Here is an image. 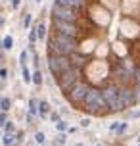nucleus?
<instances>
[{
	"label": "nucleus",
	"instance_id": "bb28decb",
	"mask_svg": "<svg viewBox=\"0 0 140 146\" xmlns=\"http://www.w3.org/2000/svg\"><path fill=\"white\" fill-rule=\"evenodd\" d=\"M2 137H4V131L0 129V142H2Z\"/></svg>",
	"mask_w": 140,
	"mask_h": 146
},
{
	"label": "nucleus",
	"instance_id": "5701e85b",
	"mask_svg": "<svg viewBox=\"0 0 140 146\" xmlns=\"http://www.w3.org/2000/svg\"><path fill=\"white\" fill-rule=\"evenodd\" d=\"M79 131V129H77V127H69V129H67V135H75V133Z\"/></svg>",
	"mask_w": 140,
	"mask_h": 146
},
{
	"label": "nucleus",
	"instance_id": "9d476101",
	"mask_svg": "<svg viewBox=\"0 0 140 146\" xmlns=\"http://www.w3.org/2000/svg\"><path fill=\"white\" fill-rule=\"evenodd\" d=\"M42 71H40V69H35V71H33V85H35V87H42Z\"/></svg>",
	"mask_w": 140,
	"mask_h": 146
},
{
	"label": "nucleus",
	"instance_id": "20e7f679",
	"mask_svg": "<svg viewBox=\"0 0 140 146\" xmlns=\"http://www.w3.org/2000/svg\"><path fill=\"white\" fill-rule=\"evenodd\" d=\"M27 113L33 117H38V98L31 96L29 102H27Z\"/></svg>",
	"mask_w": 140,
	"mask_h": 146
},
{
	"label": "nucleus",
	"instance_id": "1a4fd4ad",
	"mask_svg": "<svg viewBox=\"0 0 140 146\" xmlns=\"http://www.w3.org/2000/svg\"><path fill=\"white\" fill-rule=\"evenodd\" d=\"M21 27L23 29H31L33 27V14L31 12H25V15H23V19H21Z\"/></svg>",
	"mask_w": 140,
	"mask_h": 146
},
{
	"label": "nucleus",
	"instance_id": "f03ea898",
	"mask_svg": "<svg viewBox=\"0 0 140 146\" xmlns=\"http://www.w3.org/2000/svg\"><path fill=\"white\" fill-rule=\"evenodd\" d=\"M50 113H52V108L48 104V100H38V117L46 119V117H50Z\"/></svg>",
	"mask_w": 140,
	"mask_h": 146
},
{
	"label": "nucleus",
	"instance_id": "aec40b11",
	"mask_svg": "<svg viewBox=\"0 0 140 146\" xmlns=\"http://www.w3.org/2000/svg\"><path fill=\"white\" fill-rule=\"evenodd\" d=\"M50 121H52L54 125H56L58 121H61V115H59L58 111H52V113H50Z\"/></svg>",
	"mask_w": 140,
	"mask_h": 146
},
{
	"label": "nucleus",
	"instance_id": "473e14b6",
	"mask_svg": "<svg viewBox=\"0 0 140 146\" xmlns=\"http://www.w3.org/2000/svg\"><path fill=\"white\" fill-rule=\"evenodd\" d=\"M138 142H140V137H138Z\"/></svg>",
	"mask_w": 140,
	"mask_h": 146
},
{
	"label": "nucleus",
	"instance_id": "4468645a",
	"mask_svg": "<svg viewBox=\"0 0 140 146\" xmlns=\"http://www.w3.org/2000/svg\"><path fill=\"white\" fill-rule=\"evenodd\" d=\"M69 127H71V125L67 123L65 119H61V121H58V123H56V131H58V133H67V129H69Z\"/></svg>",
	"mask_w": 140,
	"mask_h": 146
},
{
	"label": "nucleus",
	"instance_id": "6e6552de",
	"mask_svg": "<svg viewBox=\"0 0 140 146\" xmlns=\"http://www.w3.org/2000/svg\"><path fill=\"white\" fill-rule=\"evenodd\" d=\"M29 54H31L29 48H23V50L19 52V67H25L29 64Z\"/></svg>",
	"mask_w": 140,
	"mask_h": 146
},
{
	"label": "nucleus",
	"instance_id": "f8f14e48",
	"mask_svg": "<svg viewBox=\"0 0 140 146\" xmlns=\"http://www.w3.org/2000/svg\"><path fill=\"white\" fill-rule=\"evenodd\" d=\"M2 131H4V135H15V133H17V127H15L14 121H8Z\"/></svg>",
	"mask_w": 140,
	"mask_h": 146
},
{
	"label": "nucleus",
	"instance_id": "39448f33",
	"mask_svg": "<svg viewBox=\"0 0 140 146\" xmlns=\"http://www.w3.org/2000/svg\"><path fill=\"white\" fill-rule=\"evenodd\" d=\"M21 79L25 85H33V71L29 69V66L21 67Z\"/></svg>",
	"mask_w": 140,
	"mask_h": 146
},
{
	"label": "nucleus",
	"instance_id": "72a5a7b5",
	"mask_svg": "<svg viewBox=\"0 0 140 146\" xmlns=\"http://www.w3.org/2000/svg\"><path fill=\"white\" fill-rule=\"evenodd\" d=\"M136 146H140V144H136Z\"/></svg>",
	"mask_w": 140,
	"mask_h": 146
},
{
	"label": "nucleus",
	"instance_id": "412c9836",
	"mask_svg": "<svg viewBox=\"0 0 140 146\" xmlns=\"http://www.w3.org/2000/svg\"><path fill=\"white\" fill-rule=\"evenodd\" d=\"M90 123H92V119H90L88 115H85L81 119V127H85V129H87V127H90Z\"/></svg>",
	"mask_w": 140,
	"mask_h": 146
},
{
	"label": "nucleus",
	"instance_id": "f257e3e1",
	"mask_svg": "<svg viewBox=\"0 0 140 146\" xmlns=\"http://www.w3.org/2000/svg\"><path fill=\"white\" fill-rule=\"evenodd\" d=\"M44 56L75 111L111 117L140 106V0H54Z\"/></svg>",
	"mask_w": 140,
	"mask_h": 146
},
{
	"label": "nucleus",
	"instance_id": "7ed1b4c3",
	"mask_svg": "<svg viewBox=\"0 0 140 146\" xmlns=\"http://www.w3.org/2000/svg\"><path fill=\"white\" fill-rule=\"evenodd\" d=\"M37 36H38V42H46V38H48V25L44 21L37 23Z\"/></svg>",
	"mask_w": 140,
	"mask_h": 146
},
{
	"label": "nucleus",
	"instance_id": "393cba45",
	"mask_svg": "<svg viewBox=\"0 0 140 146\" xmlns=\"http://www.w3.org/2000/svg\"><path fill=\"white\" fill-rule=\"evenodd\" d=\"M131 117H133V119H138V117H140V110H136V111H133V113H131Z\"/></svg>",
	"mask_w": 140,
	"mask_h": 146
},
{
	"label": "nucleus",
	"instance_id": "c756f323",
	"mask_svg": "<svg viewBox=\"0 0 140 146\" xmlns=\"http://www.w3.org/2000/svg\"><path fill=\"white\" fill-rule=\"evenodd\" d=\"M35 2H37V4H40V2H42V0H35Z\"/></svg>",
	"mask_w": 140,
	"mask_h": 146
},
{
	"label": "nucleus",
	"instance_id": "7c9ffc66",
	"mask_svg": "<svg viewBox=\"0 0 140 146\" xmlns=\"http://www.w3.org/2000/svg\"><path fill=\"white\" fill-rule=\"evenodd\" d=\"M0 67H2V62H0Z\"/></svg>",
	"mask_w": 140,
	"mask_h": 146
},
{
	"label": "nucleus",
	"instance_id": "f3484780",
	"mask_svg": "<svg viewBox=\"0 0 140 146\" xmlns=\"http://www.w3.org/2000/svg\"><path fill=\"white\" fill-rule=\"evenodd\" d=\"M8 121H10V111H0V129H4Z\"/></svg>",
	"mask_w": 140,
	"mask_h": 146
},
{
	"label": "nucleus",
	"instance_id": "6ab92c4d",
	"mask_svg": "<svg viewBox=\"0 0 140 146\" xmlns=\"http://www.w3.org/2000/svg\"><path fill=\"white\" fill-rule=\"evenodd\" d=\"M8 73H10V71H8V67H4V66L0 67V81H2V83H6V79H8Z\"/></svg>",
	"mask_w": 140,
	"mask_h": 146
},
{
	"label": "nucleus",
	"instance_id": "a878e982",
	"mask_svg": "<svg viewBox=\"0 0 140 146\" xmlns=\"http://www.w3.org/2000/svg\"><path fill=\"white\" fill-rule=\"evenodd\" d=\"M4 54H6V50H4V48H2V44H0V62L4 60Z\"/></svg>",
	"mask_w": 140,
	"mask_h": 146
},
{
	"label": "nucleus",
	"instance_id": "cd10ccee",
	"mask_svg": "<svg viewBox=\"0 0 140 146\" xmlns=\"http://www.w3.org/2000/svg\"><path fill=\"white\" fill-rule=\"evenodd\" d=\"M25 146H33V142H27V144H25Z\"/></svg>",
	"mask_w": 140,
	"mask_h": 146
},
{
	"label": "nucleus",
	"instance_id": "4be33fe9",
	"mask_svg": "<svg viewBox=\"0 0 140 146\" xmlns=\"http://www.w3.org/2000/svg\"><path fill=\"white\" fill-rule=\"evenodd\" d=\"M19 6H21V0H10V8H12V10H19Z\"/></svg>",
	"mask_w": 140,
	"mask_h": 146
},
{
	"label": "nucleus",
	"instance_id": "2f4dec72",
	"mask_svg": "<svg viewBox=\"0 0 140 146\" xmlns=\"http://www.w3.org/2000/svg\"><path fill=\"white\" fill-rule=\"evenodd\" d=\"M96 146H102V144H96Z\"/></svg>",
	"mask_w": 140,
	"mask_h": 146
},
{
	"label": "nucleus",
	"instance_id": "423d86ee",
	"mask_svg": "<svg viewBox=\"0 0 140 146\" xmlns=\"http://www.w3.org/2000/svg\"><path fill=\"white\" fill-rule=\"evenodd\" d=\"M12 106H14V102L10 96H0V111H10Z\"/></svg>",
	"mask_w": 140,
	"mask_h": 146
},
{
	"label": "nucleus",
	"instance_id": "dca6fc26",
	"mask_svg": "<svg viewBox=\"0 0 140 146\" xmlns=\"http://www.w3.org/2000/svg\"><path fill=\"white\" fill-rule=\"evenodd\" d=\"M35 142L40 144V146H44L46 144V135L42 131H37V133H35Z\"/></svg>",
	"mask_w": 140,
	"mask_h": 146
},
{
	"label": "nucleus",
	"instance_id": "2eb2a0df",
	"mask_svg": "<svg viewBox=\"0 0 140 146\" xmlns=\"http://www.w3.org/2000/svg\"><path fill=\"white\" fill-rule=\"evenodd\" d=\"M15 144V135H4L2 137V146H14Z\"/></svg>",
	"mask_w": 140,
	"mask_h": 146
},
{
	"label": "nucleus",
	"instance_id": "b1692460",
	"mask_svg": "<svg viewBox=\"0 0 140 146\" xmlns=\"http://www.w3.org/2000/svg\"><path fill=\"white\" fill-rule=\"evenodd\" d=\"M4 25H6V17L0 15V29H4Z\"/></svg>",
	"mask_w": 140,
	"mask_h": 146
},
{
	"label": "nucleus",
	"instance_id": "0eeeda50",
	"mask_svg": "<svg viewBox=\"0 0 140 146\" xmlns=\"http://www.w3.org/2000/svg\"><path fill=\"white\" fill-rule=\"evenodd\" d=\"M14 42H15V40H14V36H12V35H6L4 38H2V40H0V44H2V48H4L6 52L14 48Z\"/></svg>",
	"mask_w": 140,
	"mask_h": 146
},
{
	"label": "nucleus",
	"instance_id": "a211bd4d",
	"mask_svg": "<svg viewBox=\"0 0 140 146\" xmlns=\"http://www.w3.org/2000/svg\"><path fill=\"white\" fill-rule=\"evenodd\" d=\"M67 140V133H58V137H56V144L58 146H63Z\"/></svg>",
	"mask_w": 140,
	"mask_h": 146
},
{
	"label": "nucleus",
	"instance_id": "9b49d317",
	"mask_svg": "<svg viewBox=\"0 0 140 146\" xmlns=\"http://www.w3.org/2000/svg\"><path fill=\"white\" fill-rule=\"evenodd\" d=\"M27 40H29V44H33V46L38 42V36H37V23H35V25L29 29V38H27Z\"/></svg>",
	"mask_w": 140,
	"mask_h": 146
},
{
	"label": "nucleus",
	"instance_id": "ddd939ff",
	"mask_svg": "<svg viewBox=\"0 0 140 146\" xmlns=\"http://www.w3.org/2000/svg\"><path fill=\"white\" fill-rule=\"evenodd\" d=\"M127 129H129V123H127V121H119L117 129H115V135L121 137V135H125V133H127Z\"/></svg>",
	"mask_w": 140,
	"mask_h": 146
},
{
	"label": "nucleus",
	"instance_id": "c85d7f7f",
	"mask_svg": "<svg viewBox=\"0 0 140 146\" xmlns=\"http://www.w3.org/2000/svg\"><path fill=\"white\" fill-rule=\"evenodd\" d=\"M75 146H85V144H83V142H79V144H75Z\"/></svg>",
	"mask_w": 140,
	"mask_h": 146
}]
</instances>
